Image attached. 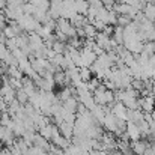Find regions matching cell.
Listing matches in <instances>:
<instances>
[{
  "label": "cell",
  "instance_id": "cell-6",
  "mask_svg": "<svg viewBox=\"0 0 155 155\" xmlns=\"http://www.w3.org/2000/svg\"><path fill=\"white\" fill-rule=\"evenodd\" d=\"M91 71L87 69V68H81L80 69V77H81V80H84V81H89L91 80Z\"/></svg>",
  "mask_w": 155,
  "mask_h": 155
},
{
  "label": "cell",
  "instance_id": "cell-3",
  "mask_svg": "<svg viewBox=\"0 0 155 155\" xmlns=\"http://www.w3.org/2000/svg\"><path fill=\"white\" fill-rule=\"evenodd\" d=\"M154 105H155V100H154V97H152V95H149V97H145V98H140V100H139V107H142V110H143V111L152 113Z\"/></svg>",
  "mask_w": 155,
  "mask_h": 155
},
{
  "label": "cell",
  "instance_id": "cell-5",
  "mask_svg": "<svg viewBox=\"0 0 155 155\" xmlns=\"http://www.w3.org/2000/svg\"><path fill=\"white\" fill-rule=\"evenodd\" d=\"M84 35L87 36V39H91V38H95L98 33H97V27L94 26V24H86L84 27Z\"/></svg>",
  "mask_w": 155,
  "mask_h": 155
},
{
  "label": "cell",
  "instance_id": "cell-4",
  "mask_svg": "<svg viewBox=\"0 0 155 155\" xmlns=\"http://www.w3.org/2000/svg\"><path fill=\"white\" fill-rule=\"evenodd\" d=\"M133 152L136 155H145L146 154V151L149 149V146L146 145V142H143V140H137V142H134L133 143Z\"/></svg>",
  "mask_w": 155,
  "mask_h": 155
},
{
  "label": "cell",
  "instance_id": "cell-2",
  "mask_svg": "<svg viewBox=\"0 0 155 155\" xmlns=\"http://www.w3.org/2000/svg\"><path fill=\"white\" fill-rule=\"evenodd\" d=\"M111 114L116 116V117L120 119V120H127V119H128V108H127L122 103H117V104L113 105V108H111Z\"/></svg>",
  "mask_w": 155,
  "mask_h": 155
},
{
  "label": "cell",
  "instance_id": "cell-1",
  "mask_svg": "<svg viewBox=\"0 0 155 155\" xmlns=\"http://www.w3.org/2000/svg\"><path fill=\"white\" fill-rule=\"evenodd\" d=\"M125 134L133 140V142H137L140 140V136H142V131H140V127L137 124H133V122H127V128H125Z\"/></svg>",
  "mask_w": 155,
  "mask_h": 155
},
{
  "label": "cell",
  "instance_id": "cell-7",
  "mask_svg": "<svg viewBox=\"0 0 155 155\" xmlns=\"http://www.w3.org/2000/svg\"><path fill=\"white\" fill-rule=\"evenodd\" d=\"M60 2H63V0H60Z\"/></svg>",
  "mask_w": 155,
  "mask_h": 155
}]
</instances>
